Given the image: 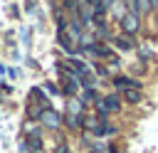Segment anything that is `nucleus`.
<instances>
[{"label":"nucleus","mask_w":158,"mask_h":153,"mask_svg":"<svg viewBox=\"0 0 158 153\" xmlns=\"http://www.w3.org/2000/svg\"><path fill=\"white\" fill-rule=\"evenodd\" d=\"M138 27H141L138 12L128 10V12H126V15L121 17V30H123V35H136V32H138Z\"/></svg>","instance_id":"1"},{"label":"nucleus","mask_w":158,"mask_h":153,"mask_svg":"<svg viewBox=\"0 0 158 153\" xmlns=\"http://www.w3.org/2000/svg\"><path fill=\"white\" fill-rule=\"evenodd\" d=\"M123 99H126L128 104H138L143 96H141V89H126V91H123Z\"/></svg>","instance_id":"9"},{"label":"nucleus","mask_w":158,"mask_h":153,"mask_svg":"<svg viewBox=\"0 0 158 153\" xmlns=\"http://www.w3.org/2000/svg\"><path fill=\"white\" fill-rule=\"evenodd\" d=\"M114 86L121 89V91H126V89H138V81L131 79V76H116L114 79Z\"/></svg>","instance_id":"6"},{"label":"nucleus","mask_w":158,"mask_h":153,"mask_svg":"<svg viewBox=\"0 0 158 153\" xmlns=\"http://www.w3.org/2000/svg\"><path fill=\"white\" fill-rule=\"evenodd\" d=\"M96 20V12H94V0H79V25H86Z\"/></svg>","instance_id":"2"},{"label":"nucleus","mask_w":158,"mask_h":153,"mask_svg":"<svg viewBox=\"0 0 158 153\" xmlns=\"http://www.w3.org/2000/svg\"><path fill=\"white\" fill-rule=\"evenodd\" d=\"M153 7H156V5H153V0H136L133 12H138V15H148Z\"/></svg>","instance_id":"8"},{"label":"nucleus","mask_w":158,"mask_h":153,"mask_svg":"<svg viewBox=\"0 0 158 153\" xmlns=\"http://www.w3.org/2000/svg\"><path fill=\"white\" fill-rule=\"evenodd\" d=\"M123 2H128V5H131V10H133V5H136V0H123Z\"/></svg>","instance_id":"13"},{"label":"nucleus","mask_w":158,"mask_h":153,"mask_svg":"<svg viewBox=\"0 0 158 153\" xmlns=\"http://www.w3.org/2000/svg\"><path fill=\"white\" fill-rule=\"evenodd\" d=\"M57 153H69V148H67V143H62V146H57Z\"/></svg>","instance_id":"11"},{"label":"nucleus","mask_w":158,"mask_h":153,"mask_svg":"<svg viewBox=\"0 0 158 153\" xmlns=\"http://www.w3.org/2000/svg\"><path fill=\"white\" fill-rule=\"evenodd\" d=\"M22 153H42V141L40 136H27V141L20 146Z\"/></svg>","instance_id":"4"},{"label":"nucleus","mask_w":158,"mask_h":153,"mask_svg":"<svg viewBox=\"0 0 158 153\" xmlns=\"http://www.w3.org/2000/svg\"><path fill=\"white\" fill-rule=\"evenodd\" d=\"M74 2H77V0H64V5H67V7H74Z\"/></svg>","instance_id":"12"},{"label":"nucleus","mask_w":158,"mask_h":153,"mask_svg":"<svg viewBox=\"0 0 158 153\" xmlns=\"http://www.w3.org/2000/svg\"><path fill=\"white\" fill-rule=\"evenodd\" d=\"M40 123H42V126H47V128H52V131H57V128L62 126V118H59V114H57V111L44 109V111H42V116H40Z\"/></svg>","instance_id":"3"},{"label":"nucleus","mask_w":158,"mask_h":153,"mask_svg":"<svg viewBox=\"0 0 158 153\" xmlns=\"http://www.w3.org/2000/svg\"><path fill=\"white\" fill-rule=\"evenodd\" d=\"M57 39H59V44H62V49H64L67 54H74V52H77V42H74L64 30H59V32H57Z\"/></svg>","instance_id":"5"},{"label":"nucleus","mask_w":158,"mask_h":153,"mask_svg":"<svg viewBox=\"0 0 158 153\" xmlns=\"http://www.w3.org/2000/svg\"><path fill=\"white\" fill-rule=\"evenodd\" d=\"M91 99H96V94H94V89H86L84 91V101H91Z\"/></svg>","instance_id":"10"},{"label":"nucleus","mask_w":158,"mask_h":153,"mask_svg":"<svg viewBox=\"0 0 158 153\" xmlns=\"http://www.w3.org/2000/svg\"><path fill=\"white\" fill-rule=\"evenodd\" d=\"M114 44H116L121 52L133 49V39H131V35H121V37H116V39H114Z\"/></svg>","instance_id":"7"}]
</instances>
